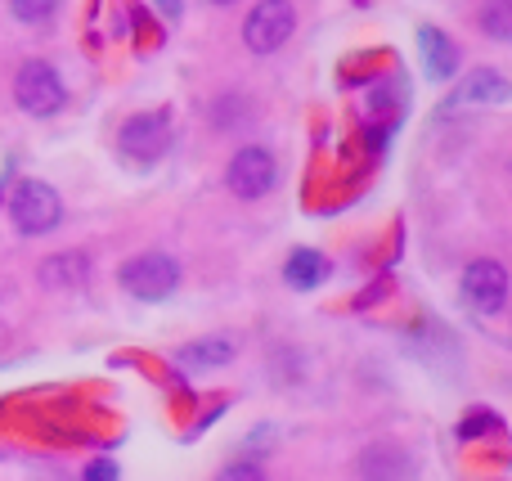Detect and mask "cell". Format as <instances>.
Listing matches in <instances>:
<instances>
[{
  "label": "cell",
  "instance_id": "obj_17",
  "mask_svg": "<svg viewBox=\"0 0 512 481\" xmlns=\"http://www.w3.org/2000/svg\"><path fill=\"white\" fill-rule=\"evenodd\" d=\"M486 428H504V423H499L495 419V414H486V410H481V414H468V423H463V428H459V437H481V432H486Z\"/></svg>",
  "mask_w": 512,
  "mask_h": 481
},
{
  "label": "cell",
  "instance_id": "obj_11",
  "mask_svg": "<svg viewBox=\"0 0 512 481\" xmlns=\"http://www.w3.org/2000/svg\"><path fill=\"white\" fill-rule=\"evenodd\" d=\"M418 45H423V63L436 81L454 77V68H459V50H454L450 36L436 32V27H423V32H418Z\"/></svg>",
  "mask_w": 512,
  "mask_h": 481
},
{
  "label": "cell",
  "instance_id": "obj_20",
  "mask_svg": "<svg viewBox=\"0 0 512 481\" xmlns=\"http://www.w3.org/2000/svg\"><path fill=\"white\" fill-rule=\"evenodd\" d=\"M207 5H234V0H207Z\"/></svg>",
  "mask_w": 512,
  "mask_h": 481
},
{
  "label": "cell",
  "instance_id": "obj_4",
  "mask_svg": "<svg viewBox=\"0 0 512 481\" xmlns=\"http://www.w3.org/2000/svg\"><path fill=\"white\" fill-rule=\"evenodd\" d=\"M9 216H14V225L23 234H50L63 216V198L45 180H23L14 189V198H9Z\"/></svg>",
  "mask_w": 512,
  "mask_h": 481
},
{
  "label": "cell",
  "instance_id": "obj_5",
  "mask_svg": "<svg viewBox=\"0 0 512 481\" xmlns=\"http://www.w3.org/2000/svg\"><path fill=\"white\" fill-rule=\"evenodd\" d=\"M274 180H279V162H274V153L265 149V144H248V149L234 153L230 171H225V185H230L234 198H265L274 189Z\"/></svg>",
  "mask_w": 512,
  "mask_h": 481
},
{
  "label": "cell",
  "instance_id": "obj_19",
  "mask_svg": "<svg viewBox=\"0 0 512 481\" xmlns=\"http://www.w3.org/2000/svg\"><path fill=\"white\" fill-rule=\"evenodd\" d=\"M153 5H158L167 18H176V14H180V0H153Z\"/></svg>",
  "mask_w": 512,
  "mask_h": 481
},
{
  "label": "cell",
  "instance_id": "obj_6",
  "mask_svg": "<svg viewBox=\"0 0 512 481\" xmlns=\"http://www.w3.org/2000/svg\"><path fill=\"white\" fill-rule=\"evenodd\" d=\"M171 144V117L167 113H140L117 131V149L135 162H153L162 158Z\"/></svg>",
  "mask_w": 512,
  "mask_h": 481
},
{
  "label": "cell",
  "instance_id": "obj_9",
  "mask_svg": "<svg viewBox=\"0 0 512 481\" xmlns=\"http://www.w3.org/2000/svg\"><path fill=\"white\" fill-rule=\"evenodd\" d=\"M504 99H508V81L495 68H481L477 77L463 81V90L450 99V108H468V104L486 108V104H504Z\"/></svg>",
  "mask_w": 512,
  "mask_h": 481
},
{
  "label": "cell",
  "instance_id": "obj_3",
  "mask_svg": "<svg viewBox=\"0 0 512 481\" xmlns=\"http://www.w3.org/2000/svg\"><path fill=\"white\" fill-rule=\"evenodd\" d=\"M292 32H297V9H292V0H261V5L243 18V45H248L252 54L283 50Z\"/></svg>",
  "mask_w": 512,
  "mask_h": 481
},
{
  "label": "cell",
  "instance_id": "obj_15",
  "mask_svg": "<svg viewBox=\"0 0 512 481\" xmlns=\"http://www.w3.org/2000/svg\"><path fill=\"white\" fill-rule=\"evenodd\" d=\"M18 23H45V18L59 9V0H9Z\"/></svg>",
  "mask_w": 512,
  "mask_h": 481
},
{
  "label": "cell",
  "instance_id": "obj_13",
  "mask_svg": "<svg viewBox=\"0 0 512 481\" xmlns=\"http://www.w3.org/2000/svg\"><path fill=\"white\" fill-rule=\"evenodd\" d=\"M324 275H328V261L319 257V252H310V248L292 252L288 266H283V279H288L292 288H315Z\"/></svg>",
  "mask_w": 512,
  "mask_h": 481
},
{
  "label": "cell",
  "instance_id": "obj_2",
  "mask_svg": "<svg viewBox=\"0 0 512 481\" xmlns=\"http://www.w3.org/2000/svg\"><path fill=\"white\" fill-rule=\"evenodd\" d=\"M14 99H18V108H23V113H32V117H54L63 104H68V90H63V77L50 68V63L32 59V63H23V68H18V77H14Z\"/></svg>",
  "mask_w": 512,
  "mask_h": 481
},
{
  "label": "cell",
  "instance_id": "obj_7",
  "mask_svg": "<svg viewBox=\"0 0 512 481\" xmlns=\"http://www.w3.org/2000/svg\"><path fill=\"white\" fill-rule=\"evenodd\" d=\"M463 302L477 315H499L508 302V270L499 261H472L463 270Z\"/></svg>",
  "mask_w": 512,
  "mask_h": 481
},
{
  "label": "cell",
  "instance_id": "obj_1",
  "mask_svg": "<svg viewBox=\"0 0 512 481\" xmlns=\"http://www.w3.org/2000/svg\"><path fill=\"white\" fill-rule=\"evenodd\" d=\"M122 288L140 302H167L180 288V266L167 252H140L122 266Z\"/></svg>",
  "mask_w": 512,
  "mask_h": 481
},
{
  "label": "cell",
  "instance_id": "obj_12",
  "mask_svg": "<svg viewBox=\"0 0 512 481\" xmlns=\"http://www.w3.org/2000/svg\"><path fill=\"white\" fill-rule=\"evenodd\" d=\"M176 360L185 369H221L234 360V338H198L189 347H180Z\"/></svg>",
  "mask_w": 512,
  "mask_h": 481
},
{
  "label": "cell",
  "instance_id": "obj_14",
  "mask_svg": "<svg viewBox=\"0 0 512 481\" xmlns=\"http://www.w3.org/2000/svg\"><path fill=\"white\" fill-rule=\"evenodd\" d=\"M481 27H486L495 41H508V36H512V9H508V0H490V9L481 14Z\"/></svg>",
  "mask_w": 512,
  "mask_h": 481
},
{
  "label": "cell",
  "instance_id": "obj_10",
  "mask_svg": "<svg viewBox=\"0 0 512 481\" xmlns=\"http://www.w3.org/2000/svg\"><path fill=\"white\" fill-rule=\"evenodd\" d=\"M36 275H41L45 288H81L86 284V275H90V261L81 257V252H54Z\"/></svg>",
  "mask_w": 512,
  "mask_h": 481
},
{
  "label": "cell",
  "instance_id": "obj_16",
  "mask_svg": "<svg viewBox=\"0 0 512 481\" xmlns=\"http://www.w3.org/2000/svg\"><path fill=\"white\" fill-rule=\"evenodd\" d=\"M216 481H265V468L261 464H248V459H239V464L221 468V477Z\"/></svg>",
  "mask_w": 512,
  "mask_h": 481
},
{
  "label": "cell",
  "instance_id": "obj_8",
  "mask_svg": "<svg viewBox=\"0 0 512 481\" xmlns=\"http://www.w3.org/2000/svg\"><path fill=\"white\" fill-rule=\"evenodd\" d=\"M355 473L360 481H414V455L405 446H391V441H373L360 450Z\"/></svg>",
  "mask_w": 512,
  "mask_h": 481
},
{
  "label": "cell",
  "instance_id": "obj_18",
  "mask_svg": "<svg viewBox=\"0 0 512 481\" xmlns=\"http://www.w3.org/2000/svg\"><path fill=\"white\" fill-rule=\"evenodd\" d=\"M86 481H117V464L113 459H95V464L86 468Z\"/></svg>",
  "mask_w": 512,
  "mask_h": 481
}]
</instances>
